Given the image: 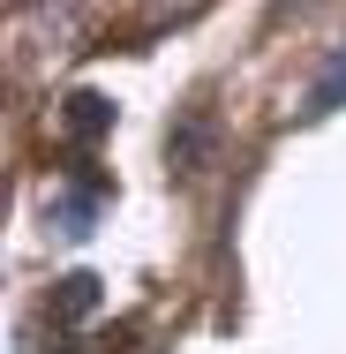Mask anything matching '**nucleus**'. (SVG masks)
<instances>
[{
	"mask_svg": "<svg viewBox=\"0 0 346 354\" xmlns=\"http://www.w3.org/2000/svg\"><path fill=\"white\" fill-rule=\"evenodd\" d=\"M98 204H106V174L75 166L68 181L46 196V226H53L61 241H83V234H90V218H98Z\"/></svg>",
	"mask_w": 346,
	"mask_h": 354,
	"instance_id": "nucleus-1",
	"label": "nucleus"
},
{
	"mask_svg": "<svg viewBox=\"0 0 346 354\" xmlns=\"http://www.w3.org/2000/svg\"><path fill=\"white\" fill-rule=\"evenodd\" d=\"M166 151H173V166H181V174H204L211 151H218V121H211V106H189V113L173 121Z\"/></svg>",
	"mask_w": 346,
	"mask_h": 354,
	"instance_id": "nucleus-2",
	"label": "nucleus"
},
{
	"mask_svg": "<svg viewBox=\"0 0 346 354\" xmlns=\"http://www.w3.org/2000/svg\"><path fill=\"white\" fill-rule=\"evenodd\" d=\"M98 279L90 272H68V279H53V294H46V317L53 324H83V317H98Z\"/></svg>",
	"mask_w": 346,
	"mask_h": 354,
	"instance_id": "nucleus-3",
	"label": "nucleus"
},
{
	"mask_svg": "<svg viewBox=\"0 0 346 354\" xmlns=\"http://www.w3.org/2000/svg\"><path fill=\"white\" fill-rule=\"evenodd\" d=\"M61 121H68V136H75V143H98L106 129H113V106H106L98 91H75V98H68V113H61Z\"/></svg>",
	"mask_w": 346,
	"mask_h": 354,
	"instance_id": "nucleus-4",
	"label": "nucleus"
},
{
	"mask_svg": "<svg viewBox=\"0 0 346 354\" xmlns=\"http://www.w3.org/2000/svg\"><path fill=\"white\" fill-rule=\"evenodd\" d=\"M331 106H346V46L324 61V75H316V91H309V113H331Z\"/></svg>",
	"mask_w": 346,
	"mask_h": 354,
	"instance_id": "nucleus-5",
	"label": "nucleus"
}]
</instances>
